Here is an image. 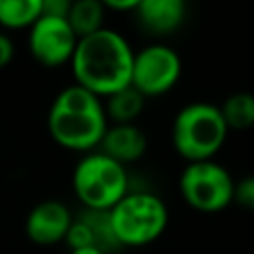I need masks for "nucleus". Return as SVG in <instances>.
<instances>
[{
	"instance_id": "15",
	"label": "nucleus",
	"mask_w": 254,
	"mask_h": 254,
	"mask_svg": "<svg viewBox=\"0 0 254 254\" xmlns=\"http://www.w3.org/2000/svg\"><path fill=\"white\" fill-rule=\"evenodd\" d=\"M42 16V0H0V28L30 30Z\"/></svg>"
},
{
	"instance_id": "20",
	"label": "nucleus",
	"mask_w": 254,
	"mask_h": 254,
	"mask_svg": "<svg viewBox=\"0 0 254 254\" xmlns=\"http://www.w3.org/2000/svg\"><path fill=\"white\" fill-rule=\"evenodd\" d=\"M69 254H105L99 248H79V250H69Z\"/></svg>"
},
{
	"instance_id": "19",
	"label": "nucleus",
	"mask_w": 254,
	"mask_h": 254,
	"mask_svg": "<svg viewBox=\"0 0 254 254\" xmlns=\"http://www.w3.org/2000/svg\"><path fill=\"white\" fill-rule=\"evenodd\" d=\"M139 0H103V6L107 12H119V14H133L137 10Z\"/></svg>"
},
{
	"instance_id": "9",
	"label": "nucleus",
	"mask_w": 254,
	"mask_h": 254,
	"mask_svg": "<svg viewBox=\"0 0 254 254\" xmlns=\"http://www.w3.org/2000/svg\"><path fill=\"white\" fill-rule=\"evenodd\" d=\"M73 222L71 208L60 198H44L36 202L24 220V232L32 244L56 246L65 242Z\"/></svg>"
},
{
	"instance_id": "2",
	"label": "nucleus",
	"mask_w": 254,
	"mask_h": 254,
	"mask_svg": "<svg viewBox=\"0 0 254 254\" xmlns=\"http://www.w3.org/2000/svg\"><path fill=\"white\" fill-rule=\"evenodd\" d=\"M46 127L52 141L73 153H91L109 127L103 99L77 83L65 85L50 103Z\"/></svg>"
},
{
	"instance_id": "4",
	"label": "nucleus",
	"mask_w": 254,
	"mask_h": 254,
	"mask_svg": "<svg viewBox=\"0 0 254 254\" xmlns=\"http://www.w3.org/2000/svg\"><path fill=\"white\" fill-rule=\"evenodd\" d=\"M113 236L119 246L143 248L157 242L169 226L167 202L151 190L129 189V192L107 210Z\"/></svg>"
},
{
	"instance_id": "14",
	"label": "nucleus",
	"mask_w": 254,
	"mask_h": 254,
	"mask_svg": "<svg viewBox=\"0 0 254 254\" xmlns=\"http://www.w3.org/2000/svg\"><path fill=\"white\" fill-rule=\"evenodd\" d=\"M218 107L228 131L240 133L254 127V93L252 91H234Z\"/></svg>"
},
{
	"instance_id": "11",
	"label": "nucleus",
	"mask_w": 254,
	"mask_h": 254,
	"mask_svg": "<svg viewBox=\"0 0 254 254\" xmlns=\"http://www.w3.org/2000/svg\"><path fill=\"white\" fill-rule=\"evenodd\" d=\"M147 145H149L147 135L137 123H123V125L109 123L97 151L127 167L145 157Z\"/></svg>"
},
{
	"instance_id": "10",
	"label": "nucleus",
	"mask_w": 254,
	"mask_h": 254,
	"mask_svg": "<svg viewBox=\"0 0 254 254\" xmlns=\"http://www.w3.org/2000/svg\"><path fill=\"white\" fill-rule=\"evenodd\" d=\"M133 14L147 34L163 38L183 28L189 18V6L185 0H139Z\"/></svg>"
},
{
	"instance_id": "12",
	"label": "nucleus",
	"mask_w": 254,
	"mask_h": 254,
	"mask_svg": "<svg viewBox=\"0 0 254 254\" xmlns=\"http://www.w3.org/2000/svg\"><path fill=\"white\" fill-rule=\"evenodd\" d=\"M105 16L107 10L101 0H75L71 2L65 20L77 36V40H81L105 28Z\"/></svg>"
},
{
	"instance_id": "8",
	"label": "nucleus",
	"mask_w": 254,
	"mask_h": 254,
	"mask_svg": "<svg viewBox=\"0 0 254 254\" xmlns=\"http://www.w3.org/2000/svg\"><path fill=\"white\" fill-rule=\"evenodd\" d=\"M75 48L77 36L65 18L42 14L28 30V52L42 67L56 69L69 64Z\"/></svg>"
},
{
	"instance_id": "13",
	"label": "nucleus",
	"mask_w": 254,
	"mask_h": 254,
	"mask_svg": "<svg viewBox=\"0 0 254 254\" xmlns=\"http://www.w3.org/2000/svg\"><path fill=\"white\" fill-rule=\"evenodd\" d=\"M145 97L131 85L111 93L109 97L103 99V107H105V115L109 123L115 125H123V123H135L137 117L143 113L145 109Z\"/></svg>"
},
{
	"instance_id": "3",
	"label": "nucleus",
	"mask_w": 254,
	"mask_h": 254,
	"mask_svg": "<svg viewBox=\"0 0 254 254\" xmlns=\"http://www.w3.org/2000/svg\"><path fill=\"white\" fill-rule=\"evenodd\" d=\"M228 133L218 105L192 101L183 105L173 117L171 143L185 163L210 161L224 147Z\"/></svg>"
},
{
	"instance_id": "6",
	"label": "nucleus",
	"mask_w": 254,
	"mask_h": 254,
	"mask_svg": "<svg viewBox=\"0 0 254 254\" xmlns=\"http://www.w3.org/2000/svg\"><path fill=\"white\" fill-rule=\"evenodd\" d=\"M234 177L218 161L187 163L179 175V192L187 206L202 214L226 210L234 198Z\"/></svg>"
},
{
	"instance_id": "17",
	"label": "nucleus",
	"mask_w": 254,
	"mask_h": 254,
	"mask_svg": "<svg viewBox=\"0 0 254 254\" xmlns=\"http://www.w3.org/2000/svg\"><path fill=\"white\" fill-rule=\"evenodd\" d=\"M69 6V0H42V14L54 18H67Z\"/></svg>"
},
{
	"instance_id": "7",
	"label": "nucleus",
	"mask_w": 254,
	"mask_h": 254,
	"mask_svg": "<svg viewBox=\"0 0 254 254\" xmlns=\"http://www.w3.org/2000/svg\"><path fill=\"white\" fill-rule=\"evenodd\" d=\"M183 75V60L177 50L163 42L147 44L133 56L131 87L145 99L169 93Z\"/></svg>"
},
{
	"instance_id": "16",
	"label": "nucleus",
	"mask_w": 254,
	"mask_h": 254,
	"mask_svg": "<svg viewBox=\"0 0 254 254\" xmlns=\"http://www.w3.org/2000/svg\"><path fill=\"white\" fill-rule=\"evenodd\" d=\"M232 204H238L240 208L254 212V175H248L234 183Z\"/></svg>"
},
{
	"instance_id": "18",
	"label": "nucleus",
	"mask_w": 254,
	"mask_h": 254,
	"mask_svg": "<svg viewBox=\"0 0 254 254\" xmlns=\"http://www.w3.org/2000/svg\"><path fill=\"white\" fill-rule=\"evenodd\" d=\"M16 56V46H14V40L6 34V32H0V69L8 67L12 64Z\"/></svg>"
},
{
	"instance_id": "1",
	"label": "nucleus",
	"mask_w": 254,
	"mask_h": 254,
	"mask_svg": "<svg viewBox=\"0 0 254 254\" xmlns=\"http://www.w3.org/2000/svg\"><path fill=\"white\" fill-rule=\"evenodd\" d=\"M135 50L123 34L111 28L77 40L69 62L73 83L105 99L111 93L131 85Z\"/></svg>"
},
{
	"instance_id": "5",
	"label": "nucleus",
	"mask_w": 254,
	"mask_h": 254,
	"mask_svg": "<svg viewBox=\"0 0 254 254\" xmlns=\"http://www.w3.org/2000/svg\"><path fill=\"white\" fill-rule=\"evenodd\" d=\"M71 189L85 210H111L131 189L127 167L101 151L81 155L71 171Z\"/></svg>"
}]
</instances>
